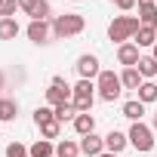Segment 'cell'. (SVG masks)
I'll use <instances>...</instances> for the list:
<instances>
[{
	"label": "cell",
	"instance_id": "cell-12",
	"mask_svg": "<svg viewBox=\"0 0 157 157\" xmlns=\"http://www.w3.org/2000/svg\"><path fill=\"white\" fill-rule=\"evenodd\" d=\"M126 145H129V136L120 132V129H111V132L105 136V151H111V154H120Z\"/></svg>",
	"mask_w": 157,
	"mask_h": 157
},
{
	"label": "cell",
	"instance_id": "cell-4",
	"mask_svg": "<svg viewBox=\"0 0 157 157\" xmlns=\"http://www.w3.org/2000/svg\"><path fill=\"white\" fill-rule=\"evenodd\" d=\"M126 136H129V145H132L139 154H145V151H151V148H154V129H151V126H145L142 120H139V123H132Z\"/></svg>",
	"mask_w": 157,
	"mask_h": 157
},
{
	"label": "cell",
	"instance_id": "cell-25",
	"mask_svg": "<svg viewBox=\"0 0 157 157\" xmlns=\"http://www.w3.org/2000/svg\"><path fill=\"white\" fill-rule=\"evenodd\" d=\"M49 120H56V111H52L49 105H43V108L34 111V123H37V126H43V123H49Z\"/></svg>",
	"mask_w": 157,
	"mask_h": 157
},
{
	"label": "cell",
	"instance_id": "cell-29",
	"mask_svg": "<svg viewBox=\"0 0 157 157\" xmlns=\"http://www.w3.org/2000/svg\"><path fill=\"white\" fill-rule=\"evenodd\" d=\"M114 3H117V6L126 13V10H132V6H136V0H114Z\"/></svg>",
	"mask_w": 157,
	"mask_h": 157
},
{
	"label": "cell",
	"instance_id": "cell-17",
	"mask_svg": "<svg viewBox=\"0 0 157 157\" xmlns=\"http://www.w3.org/2000/svg\"><path fill=\"white\" fill-rule=\"evenodd\" d=\"M28 154H31V157H56V145H52L49 139H37V142L28 148Z\"/></svg>",
	"mask_w": 157,
	"mask_h": 157
},
{
	"label": "cell",
	"instance_id": "cell-30",
	"mask_svg": "<svg viewBox=\"0 0 157 157\" xmlns=\"http://www.w3.org/2000/svg\"><path fill=\"white\" fill-rule=\"evenodd\" d=\"M151 129H157V114H154V120H151Z\"/></svg>",
	"mask_w": 157,
	"mask_h": 157
},
{
	"label": "cell",
	"instance_id": "cell-14",
	"mask_svg": "<svg viewBox=\"0 0 157 157\" xmlns=\"http://www.w3.org/2000/svg\"><path fill=\"white\" fill-rule=\"evenodd\" d=\"M74 132L80 136V139L90 136V132H96V117L93 114H77L74 117Z\"/></svg>",
	"mask_w": 157,
	"mask_h": 157
},
{
	"label": "cell",
	"instance_id": "cell-31",
	"mask_svg": "<svg viewBox=\"0 0 157 157\" xmlns=\"http://www.w3.org/2000/svg\"><path fill=\"white\" fill-rule=\"evenodd\" d=\"M151 56H154V59H157V43H154V46H151Z\"/></svg>",
	"mask_w": 157,
	"mask_h": 157
},
{
	"label": "cell",
	"instance_id": "cell-21",
	"mask_svg": "<svg viewBox=\"0 0 157 157\" xmlns=\"http://www.w3.org/2000/svg\"><path fill=\"white\" fill-rule=\"evenodd\" d=\"M19 22L16 19H0V40H16L19 37Z\"/></svg>",
	"mask_w": 157,
	"mask_h": 157
},
{
	"label": "cell",
	"instance_id": "cell-5",
	"mask_svg": "<svg viewBox=\"0 0 157 157\" xmlns=\"http://www.w3.org/2000/svg\"><path fill=\"white\" fill-rule=\"evenodd\" d=\"M19 10L31 16V22H46L49 19V0H19Z\"/></svg>",
	"mask_w": 157,
	"mask_h": 157
},
{
	"label": "cell",
	"instance_id": "cell-27",
	"mask_svg": "<svg viewBox=\"0 0 157 157\" xmlns=\"http://www.w3.org/2000/svg\"><path fill=\"white\" fill-rule=\"evenodd\" d=\"M19 10V0H0V19H13Z\"/></svg>",
	"mask_w": 157,
	"mask_h": 157
},
{
	"label": "cell",
	"instance_id": "cell-1",
	"mask_svg": "<svg viewBox=\"0 0 157 157\" xmlns=\"http://www.w3.org/2000/svg\"><path fill=\"white\" fill-rule=\"evenodd\" d=\"M83 28H86V19L80 13H62V16L52 19V37H59V40L83 34Z\"/></svg>",
	"mask_w": 157,
	"mask_h": 157
},
{
	"label": "cell",
	"instance_id": "cell-22",
	"mask_svg": "<svg viewBox=\"0 0 157 157\" xmlns=\"http://www.w3.org/2000/svg\"><path fill=\"white\" fill-rule=\"evenodd\" d=\"M139 102H142V105L157 102V83H154V80H145V83L139 86Z\"/></svg>",
	"mask_w": 157,
	"mask_h": 157
},
{
	"label": "cell",
	"instance_id": "cell-11",
	"mask_svg": "<svg viewBox=\"0 0 157 157\" xmlns=\"http://www.w3.org/2000/svg\"><path fill=\"white\" fill-rule=\"evenodd\" d=\"M71 90H74L71 102H96V83L93 80H77Z\"/></svg>",
	"mask_w": 157,
	"mask_h": 157
},
{
	"label": "cell",
	"instance_id": "cell-3",
	"mask_svg": "<svg viewBox=\"0 0 157 157\" xmlns=\"http://www.w3.org/2000/svg\"><path fill=\"white\" fill-rule=\"evenodd\" d=\"M96 90H99V99H102V102H114V99H120V93H123L120 74L102 68V74L96 77Z\"/></svg>",
	"mask_w": 157,
	"mask_h": 157
},
{
	"label": "cell",
	"instance_id": "cell-18",
	"mask_svg": "<svg viewBox=\"0 0 157 157\" xmlns=\"http://www.w3.org/2000/svg\"><path fill=\"white\" fill-rule=\"evenodd\" d=\"M132 43H136L139 49H142V46H154V43H157V28H145V25H142L139 34L132 37Z\"/></svg>",
	"mask_w": 157,
	"mask_h": 157
},
{
	"label": "cell",
	"instance_id": "cell-19",
	"mask_svg": "<svg viewBox=\"0 0 157 157\" xmlns=\"http://www.w3.org/2000/svg\"><path fill=\"white\" fill-rule=\"evenodd\" d=\"M123 117H126V120H132V123H139V120L145 117V105H142L139 99H132V102H123Z\"/></svg>",
	"mask_w": 157,
	"mask_h": 157
},
{
	"label": "cell",
	"instance_id": "cell-13",
	"mask_svg": "<svg viewBox=\"0 0 157 157\" xmlns=\"http://www.w3.org/2000/svg\"><path fill=\"white\" fill-rule=\"evenodd\" d=\"M120 83H123V90H136V93H139V86L145 83V77L139 74V68H123Z\"/></svg>",
	"mask_w": 157,
	"mask_h": 157
},
{
	"label": "cell",
	"instance_id": "cell-35",
	"mask_svg": "<svg viewBox=\"0 0 157 157\" xmlns=\"http://www.w3.org/2000/svg\"><path fill=\"white\" fill-rule=\"evenodd\" d=\"M111 3H114V0H111Z\"/></svg>",
	"mask_w": 157,
	"mask_h": 157
},
{
	"label": "cell",
	"instance_id": "cell-9",
	"mask_svg": "<svg viewBox=\"0 0 157 157\" xmlns=\"http://www.w3.org/2000/svg\"><path fill=\"white\" fill-rule=\"evenodd\" d=\"M80 154H86V157L105 154V136H96V132L83 136V139H80Z\"/></svg>",
	"mask_w": 157,
	"mask_h": 157
},
{
	"label": "cell",
	"instance_id": "cell-37",
	"mask_svg": "<svg viewBox=\"0 0 157 157\" xmlns=\"http://www.w3.org/2000/svg\"><path fill=\"white\" fill-rule=\"evenodd\" d=\"M154 83H157V80H154Z\"/></svg>",
	"mask_w": 157,
	"mask_h": 157
},
{
	"label": "cell",
	"instance_id": "cell-32",
	"mask_svg": "<svg viewBox=\"0 0 157 157\" xmlns=\"http://www.w3.org/2000/svg\"><path fill=\"white\" fill-rule=\"evenodd\" d=\"M99 157H117V154H111V151H105V154H99Z\"/></svg>",
	"mask_w": 157,
	"mask_h": 157
},
{
	"label": "cell",
	"instance_id": "cell-10",
	"mask_svg": "<svg viewBox=\"0 0 157 157\" xmlns=\"http://www.w3.org/2000/svg\"><path fill=\"white\" fill-rule=\"evenodd\" d=\"M139 59H142V56H139V46H136L132 40L117 46V62H120L123 68H136V65H139Z\"/></svg>",
	"mask_w": 157,
	"mask_h": 157
},
{
	"label": "cell",
	"instance_id": "cell-2",
	"mask_svg": "<svg viewBox=\"0 0 157 157\" xmlns=\"http://www.w3.org/2000/svg\"><path fill=\"white\" fill-rule=\"evenodd\" d=\"M139 28H142L139 16H114V22L108 25V37L120 46V43H129L139 34Z\"/></svg>",
	"mask_w": 157,
	"mask_h": 157
},
{
	"label": "cell",
	"instance_id": "cell-20",
	"mask_svg": "<svg viewBox=\"0 0 157 157\" xmlns=\"http://www.w3.org/2000/svg\"><path fill=\"white\" fill-rule=\"evenodd\" d=\"M19 114V102L16 99H0V123H10Z\"/></svg>",
	"mask_w": 157,
	"mask_h": 157
},
{
	"label": "cell",
	"instance_id": "cell-33",
	"mask_svg": "<svg viewBox=\"0 0 157 157\" xmlns=\"http://www.w3.org/2000/svg\"><path fill=\"white\" fill-rule=\"evenodd\" d=\"M0 90H3V71H0Z\"/></svg>",
	"mask_w": 157,
	"mask_h": 157
},
{
	"label": "cell",
	"instance_id": "cell-26",
	"mask_svg": "<svg viewBox=\"0 0 157 157\" xmlns=\"http://www.w3.org/2000/svg\"><path fill=\"white\" fill-rule=\"evenodd\" d=\"M59 132H62V123H59V120H49V123L40 126V136H43V139H59Z\"/></svg>",
	"mask_w": 157,
	"mask_h": 157
},
{
	"label": "cell",
	"instance_id": "cell-16",
	"mask_svg": "<svg viewBox=\"0 0 157 157\" xmlns=\"http://www.w3.org/2000/svg\"><path fill=\"white\" fill-rule=\"evenodd\" d=\"M136 68H139V74L145 77V80H157V59L154 56H142Z\"/></svg>",
	"mask_w": 157,
	"mask_h": 157
},
{
	"label": "cell",
	"instance_id": "cell-24",
	"mask_svg": "<svg viewBox=\"0 0 157 157\" xmlns=\"http://www.w3.org/2000/svg\"><path fill=\"white\" fill-rule=\"evenodd\" d=\"M52 111H56V120H59V123H68V120L74 123V117H77V108H74L71 102H68V105H59V108H52Z\"/></svg>",
	"mask_w": 157,
	"mask_h": 157
},
{
	"label": "cell",
	"instance_id": "cell-6",
	"mask_svg": "<svg viewBox=\"0 0 157 157\" xmlns=\"http://www.w3.org/2000/svg\"><path fill=\"white\" fill-rule=\"evenodd\" d=\"M74 68H77V74H80V80H93V77H99V74H102L99 59H96V56H90V52L77 59V65H74Z\"/></svg>",
	"mask_w": 157,
	"mask_h": 157
},
{
	"label": "cell",
	"instance_id": "cell-8",
	"mask_svg": "<svg viewBox=\"0 0 157 157\" xmlns=\"http://www.w3.org/2000/svg\"><path fill=\"white\" fill-rule=\"evenodd\" d=\"M71 96H74V90H71V86H56V83H49V90H46V105H49V108L68 105V102H71Z\"/></svg>",
	"mask_w": 157,
	"mask_h": 157
},
{
	"label": "cell",
	"instance_id": "cell-36",
	"mask_svg": "<svg viewBox=\"0 0 157 157\" xmlns=\"http://www.w3.org/2000/svg\"><path fill=\"white\" fill-rule=\"evenodd\" d=\"M154 3H157V0H154Z\"/></svg>",
	"mask_w": 157,
	"mask_h": 157
},
{
	"label": "cell",
	"instance_id": "cell-23",
	"mask_svg": "<svg viewBox=\"0 0 157 157\" xmlns=\"http://www.w3.org/2000/svg\"><path fill=\"white\" fill-rule=\"evenodd\" d=\"M77 154H80V142L65 139V142H59V145H56V157H77Z\"/></svg>",
	"mask_w": 157,
	"mask_h": 157
},
{
	"label": "cell",
	"instance_id": "cell-34",
	"mask_svg": "<svg viewBox=\"0 0 157 157\" xmlns=\"http://www.w3.org/2000/svg\"><path fill=\"white\" fill-rule=\"evenodd\" d=\"M74 3H80V0H74Z\"/></svg>",
	"mask_w": 157,
	"mask_h": 157
},
{
	"label": "cell",
	"instance_id": "cell-15",
	"mask_svg": "<svg viewBox=\"0 0 157 157\" xmlns=\"http://www.w3.org/2000/svg\"><path fill=\"white\" fill-rule=\"evenodd\" d=\"M139 22L145 28H157V3H139Z\"/></svg>",
	"mask_w": 157,
	"mask_h": 157
},
{
	"label": "cell",
	"instance_id": "cell-7",
	"mask_svg": "<svg viewBox=\"0 0 157 157\" xmlns=\"http://www.w3.org/2000/svg\"><path fill=\"white\" fill-rule=\"evenodd\" d=\"M25 34H28V40H31V43L43 46V43H49V34H52V25H49V22H31V25L25 28Z\"/></svg>",
	"mask_w": 157,
	"mask_h": 157
},
{
	"label": "cell",
	"instance_id": "cell-28",
	"mask_svg": "<svg viewBox=\"0 0 157 157\" xmlns=\"http://www.w3.org/2000/svg\"><path fill=\"white\" fill-rule=\"evenodd\" d=\"M6 157H31V154H28V148L22 142H10L6 145Z\"/></svg>",
	"mask_w": 157,
	"mask_h": 157
}]
</instances>
